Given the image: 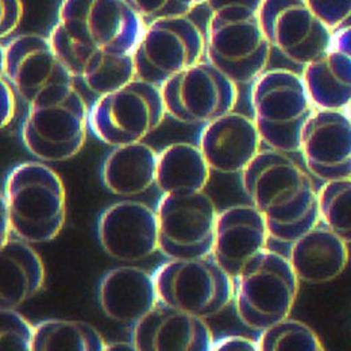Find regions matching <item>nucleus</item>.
<instances>
[{"mask_svg": "<svg viewBox=\"0 0 351 351\" xmlns=\"http://www.w3.org/2000/svg\"><path fill=\"white\" fill-rule=\"evenodd\" d=\"M106 341L80 320L47 319L36 324L33 351H106Z\"/></svg>", "mask_w": 351, "mask_h": 351, "instance_id": "obj_27", "label": "nucleus"}, {"mask_svg": "<svg viewBox=\"0 0 351 351\" xmlns=\"http://www.w3.org/2000/svg\"><path fill=\"white\" fill-rule=\"evenodd\" d=\"M96 231L103 252L121 263H139L160 252L156 208L138 200L108 206L99 217Z\"/></svg>", "mask_w": 351, "mask_h": 351, "instance_id": "obj_15", "label": "nucleus"}, {"mask_svg": "<svg viewBox=\"0 0 351 351\" xmlns=\"http://www.w3.org/2000/svg\"><path fill=\"white\" fill-rule=\"evenodd\" d=\"M263 1L265 0H207L206 4L208 7V10L213 12H217L224 7H247L252 8L254 11L261 12Z\"/></svg>", "mask_w": 351, "mask_h": 351, "instance_id": "obj_36", "label": "nucleus"}, {"mask_svg": "<svg viewBox=\"0 0 351 351\" xmlns=\"http://www.w3.org/2000/svg\"><path fill=\"white\" fill-rule=\"evenodd\" d=\"M56 26L89 49L132 54L146 25L126 0H62Z\"/></svg>", "mask_w": 351, "mask_h": 351, "instance_id": "obj_9", "label": "nucleus"}, {"mask_svg": "<svg viewBox=\"0 0 351 351\" xmlns=\"http://www.w3.org/2000/svg\"><path fill=\"white\" fill-rule=\"evenodd\" d=\"M289 245L288 260L299 280L307 284L335 280L350 260L349 243L322 221Z\"/></svg>", "mask_w": 351, "mask_h": 351, "instance_id": "obj_22", "label": "nucleus"}, {"mask_svg": "<svg viewBox=\"0 0 351 351\" xmlns=\"http://www.w3.org/2000/svg\"><path fill=\"white\" fill-rule=\"evenodd\" d=\"M0 308L16 309L44 289L45 265L32 243L15 235L0 242Z\"/></svg>", "mask_w": 351, "mask_h": 351, "instance_id": "obj_24", "label": "nucleus"}, {"mask_svg": "<svg viewBox=\"0 0 351 351\" xmlns=\"http://www.w3.org/2000/svg\"><path fill=\"white\" fill-rule=\"evenodd\" d=\"M161 90L168 117L192 126L234 111L239 96L238 84L207 60L176 75Z\"/></svg>", "mask_w": 351, "mask_h": 351, "instance_id": "obj_12", "label": "nucleus"}, {"mask_svg": "<svg viewBox=\"0 0 351 351\" xmlns=\"http://www.w3.org/2000/svg\"><path fill=\"white\" fill-rule=\"evenodd\" d=\"M270 51L258 11L235 5L211 14L206 32V60L238 86L252 84L263 75Z\"/></svg>", "mask_w": 351, "mask_h": 351, "instance_id": "obj_6", "label": "nucleus"}, {"mask_svg": "<svg viewBox=\"0 0 351 351\" xmlns=\"http://www.w3.org/2000/svg\"><path fill=\"white\" fill-rule=\"evenodd\" d=\"M27 106L21 136L33 157L60 162L80 153L87 139L89 108L75 84L53 88Z\"/></svg>", "mask_w": 351, "mask_h": 351, "instance_id": "obj_3", "label": "nucleus"}, {"mask_svg": "<svg viewBox=\"0 0 351 351\" xmlns=\"http://www.w3.org/2000/svg\"><path fill=\"white\" fill-rule=\"evenodd\" d=\"M308 7L334 32L351 18V0H304Z\"/></svg>", "mask_w": 351, "mask_h": 351, "instance_id": "obj_32", "label": "nucleus"}, {"mask_svg": "<svg viewBox=\"0 0 351 351\" xmlns=\"http://www.w3.org/2000/svg\"><path fill=\"white\" fill-rule=\"evenodd\" d=\"M136 351L135 346L130 342H111L106 345V351Z\"/></svg>", "mask_w": 351, "mask_h": 351, "instance_id": "obj_39", "label": "nucleus"}, {"mask_svg": "<svg viewBox=\"0 0 351 351\" xmlns=\"http://www.w3.org/2000/svg\"><path fill=\"white\" fill-rule=\"evenodd\" d=\"M260 351L257 339L242 335H224L214 339L211 351Z\"/></svg>", "mask_w": 351, "mask_h": 351, "instance_id": "obj_34", "label": "nucleus"}, {"mask_svg": "<svg viewBox=\"0 0 351 351\" xmlns=\"http://www.w3.org/2000/svg\"><path fill=\"white\" fill-rule=\"evenodd\" d=\"M270 231L253 204H238L219 211L213 257L232 277L254 256L267 249Z\"/></svg>", "mask_w": 351, "mask_h": 351, "instance_id": "obj_20", "label": "nucleus"}, {"mask_svg": "<svg viewBox=\"0 0 351 351\" xmlns=\"http://www.w3.org/2000/svg\"><path fill=\"white\" fill-rule=\"evenodd\" d=\"M156 214L160 252L168 260L213 254L219 211L204 191L161 195Z\"/></svg>", "mask_w": 351, "mask_h": 351, "instance_id": "obj_11", "label": "nucleus"}, {"mask_svg": "<svg viewBox=\"0 0 351 351\" xmlns=\"http://www.w3.org/2000/svg\"><path fill=\"white\" fill-rule=\"evenodd\" d=\"M0 202L12 235L32 243L56 239L66 220V192L61 177L44 161L14 167L5 177Z\"/></svg>", "mask_w": 351, "mask_h": 351, "instance_id": "obj_2", "label": "nucleus"}, {"mask_svg": "<svg viewBox=\"0 0 351 351\" xmlns=\"http://www.w3.org/2000/svg\"><path fill=\"white\" fill-rule=\"evenodd\" d=\"M49 38L72 76L80 79L97 96L136 79L132 54H111L89 49L76 43L56 25Z\"/></svg>", "mask_w": 351, "mask_h": 351, "instance_id": "obj_19", "label": "nucleus"}, {"mask_svg": "<svg viewBox=\"0 0 351 351\" xmlns=\"http://www.w3.org/2000/svg\"><path fill=\"white\" fill-rule=\"evenodd\" d=\"M332 47H337L351 57V26L341 27L334 32Z\"/></svg>", "mask_w": 351, "mask_h": 351, "instance_id": "obj_37", "label": "nucleus"}, {"mask_svg": "<svg viewBox=\"0 0 351 351\" xmlns=\"http://www.w3.org/2000/svg\"><path fill=\"white\" fill-rule=\"evenodd\" d=\"M263 143L254 119L231 111L204 125L197 145L213 172L235 175L263 152Z\"/></svg>", "mask_w": 351, "mask_h": 351, "instance_id": "obj_18", "label": "nucleus"}, {"mask_svg": "<svg viewBox=\"0 0 351 351\" xmlns=\"http://www.w3.org/2000/svg\"><path fill=\"white\" fill-rule=\"evenodd\" d=\"M260 351H323V343L306 323L284 319L263 331L257 338Z\"/></svg>", "mask_w": 351, "mask_h": 351, "instance_id": "obj_29", "label": "nucleus"}, {"mask_svg": "<svg viewBox=\"0 0 351 351\" xmlns=\"http://www.w3.org/2000/svg\"><path fill=\"white\" fill-rule=\"evenodd\" d=\"M250 104L269 149L300 152L302 132L316 111L302 75L288 69L265 71L252 83Z\"/></svg>", "mask_w": 351, "mask_h": 351, "instance_id": "obj_4", "label": "nucleus"}, {"mask_svg": "<svg viewBox=\"0 0 351 351\" xmlns=\"http://www.w3.org/2000/svg\"><path fill=\"white\" fill-rule=\"evenodd\" d=\"M0 210H1V214H0V242L5 241L7 238H10L12 235V230H11V224H10V218H8V214H7V208L5 206L0 202Z\"/></svg>", "mask_w": 351, "mask_h": 351, "instance_id": "obj_38", "label": "nucleus"}, {"mask_svg": "<svg viewBox=\"0 0 351 351\" xmlns=\"http://www.w3.org/2000/svg\"><path fill=\"white\" fill-rule=\"evenodd\" d=\"M260 19L271 47L293 64L306 66L332 46L334 30L304 0H265Z\"/></svg>", "mask_w": 351, "mask_h": 351, "instance_id": "obj_13", "label": "nucleus"}, {"mask_svg": "<svg viewBox=\"0 0 351 351\" xmlns=\"http://www.w3.org/2000/svg\"><path fill=\"white\" fill-rule=\"evenodd\" d=\"M96 295L106 317L132 327L160 302L154 274L135 265H122L106 271Z\"/></svg>", "mask_w": 351, "mask_h": 351, "instance_id": "obj_21", "label": "nucleus"}, {"mask_svg": "<svg viewBox=\"0 0 351 351\" xmlns=\"http://www.w3.org/2000/svg\"><path fill=\"white\" fill-rule=\"evenodd\" d=\"M25 8L22 0H1L0 36L1 40L10 37L21 25Z\"/></svg>", "mask_w": 351, "mask_h": 351, "instance_id": "obj_33", "label": "nucleus"}, {"mask_svg": "<svg viewBox=\"0 0 351 351\" xmlns=\"http://www.w3.org/2000/svg\"><path fill=\"white\" fill-rule=\"evenodd\" d=\"M157 164L158 153L143 141L114 146L103 160L100 178L112 195L132 199L156 185Z\"/></svg>", "mask_w": 351, "mask_h": 351, "instance_id": "obj_23", "label": "nucleus"}, {"mask_svg": "<svg viewBox=\"0 0 351 351\" xmlns=\"http://www.w3.org/2000/svg\"><path fill=\"white\" fill-rule=\"evenodd\" d=\"M211 172L199 145L171 143L158 153L156 185L161 195L202 192L210 181Z\"/></svg>", "mask_w": 351, "mask_h": 351, "instance_id": "obj_26", "label": "nucleus"}, {"mask_svg": "<svg viewBox=\"0 0 351 351\" xmlns=\"http://www.w3.org/2000/svg\"><path fill=\"white\" fill-rule=\"evenodd\" d=\"M132 57L136 79L162 87L206 58V36L188 16L157 19L146 25Z\"/></svg>", "mask_w": 351, "mask_h": 351, "instance_id": "obj_10", "label": "nucleus"}, {"mask_svg": "<svg viewBox=\"0 0 351 351\" xmlns=\"http://www.w3.org/2000/svg\"><path fill=\"white\" fill-rule=\"evenodd\" d=\"M167 117L161 87L134 79L97 96L89 108V129L99 141L114 147L142 142Z\"/></svg>", "mask_w": 351, "mask_h": 351, "instance_id": "obj_7", "label": "nucleus"}, {"mask_svg": "<svg viewBox=\"0 0 351 351\" xmlns=\"http://www.w3.org/2000/svg\"><path fill=\"white\" fill-rule=\"evenodd\" d=\"M299 282L288 257L265 249L234 276V304L239 320L260 332L289 317Z\"/></svg>", "mask_w": 351, "mask_h": 351, "instance_id": "obj_5", "label": "nucleus"}, {"mask_svg": "<svg viewBox=\"0 0 351 351\" xmlns=\"http://www.w3.org/2000/svg\"><path fill=\"white\" fill-rule=\"evenodd\" d=\"M303 79L316 108L348 110L351 104V57L328 49L304 66Z\"/></svg>", "mask_w": 351, "mask_h": 351, "instance_id": "obj_25", "label": "nucleus"}, {"mask_svg": "<svg viewBox=\"0 0 351 351\" xmlns=\"http://www.w3.org/2000/svg\"><path fill=\"white\" fill-rule=\"evenodd\" d=\"M214 335L206 319L161 300L132 327L136 351H211Z\"/></svg>", "mask_w": 351, "mask_h": 351, "instance_id": "obj_17", "label": "nucleus"}, {"mask_svg": "<svg viewBox=\"0 0 351 351\" xmlns=\"http://www.w3.org/2000/svg\"><path fill=\"white\" fill-rule=\"evenodd\" d=\"M241 181L274 241L292 243L320 221L319 191L288 153L263 150L241 173Z\"/></svg>", "mask_w": 351, "mask_h": 351, "instance_id": "obj_1", "label": "nucleus"}, {"mask_svg": "<svg viewBox=\"0 0 351 351\" xmlns=\"http://www.w3.org/2000/svg\"><path fill=\"white\" fill-rule=\"evenodd\" d=\"M132 10L141 16L145 25L157 19L186 16L196 5L207 0H126Z\"/></svg>", "mask_w": 351, "mask_h": 351, "instance_id": "obj_31", "label": "nucleus"}, {"mask_svg": "<svg viewBox=\"0 0 351 351\" xmlns=\"http://www.w3.org/2000/svg\"><path fill=\"white\" fill-rule=\"evenodd\" d=\"M348 112H349V115L351 117V104L349 106V108H348Z\"/></svg>", "mask_w": 351, "mask_h": 351, "instance_id": "obj_40", "label": "nucleus"}, {"mask_svg": "<svg viewBox=\"0 0 351 351\" xmlns=\"http://www.w3.org/2000/svg\"><path fill=\"white\" fill-rule=\"evenodd\" d=\"M308 171L327 182L351 177V117L348 110L316 108L300 138Z\"/></svg>", "mask_w": 351, "mask_h": 351, "instance_id": "obj_16", "label": "nucleus"}, {"mask_svg": "<svg viewBox=\"0 0 351 351\" xmlns=\"http://www.w3.org/2000/svg\"><path fill=\"white\" fill-rule=\"evenodd\" d=\"M1 76L27 104L53 88L73 84V76L50 38L29 33L1 45Z\"/></svg>", "mask_w": 351, "mask_h": 351, "instance_id": "obj_14", "label": "nucleus"}, {"mask_svg": "<svg viewBox=\"0 0 351 351\" xmlns=\"http://www.w3.org/2000/svg\"><path fill=\"white\" fill-rule=\"evenodd\" d=\"M320 221L351 243V177L324 182L319 189Z\"/></svg>", "mask_w": 351, "mask_h": 351, "instance_id": "obj_28", "label": "nucleus"}, {"mask_svg": "<svg viewBox=\"0 0 351 351\" xmlns=\"http://www.w3.org/2000/svg\"><path fill=\"white\" fill-rule=\"evenodd\" d=\"M16 90L12 84L1 76V128H7L16 111Z\"/></svg>", "mask_w": 351, "mask_h": 351, "instance_id": "obj_35", "label": "nucleus"}, {"mask_svg": "<svg viewBox=\"0 0 351 351\" xmlns=\"http://www.w3.org/2000/svg\"><path fill=\"white\" fill-rule=\"evenodd\" d=\"M33 326L15 308H0V348L3 351H33Z\"/></svg>", "mask_w": 351, "mask_h": 351, "instance_id": "obj_30", "label": "nucleus"}, {"mask_svg": "<svg viewBox=\"0 0 351 351\" xmlns=\"http://www.w3.org/2000/svg\"><path fill=\"white\" fill-rule=\"evenodd\" d=\"M153 274L162 303L202 319H211L234 303V277L213 254L171 258Z\"/></svg>", "mask_w": 351, "mask_h": 351, "instance_id": "obj_8", "label": "nucleus"}]
</instances>
